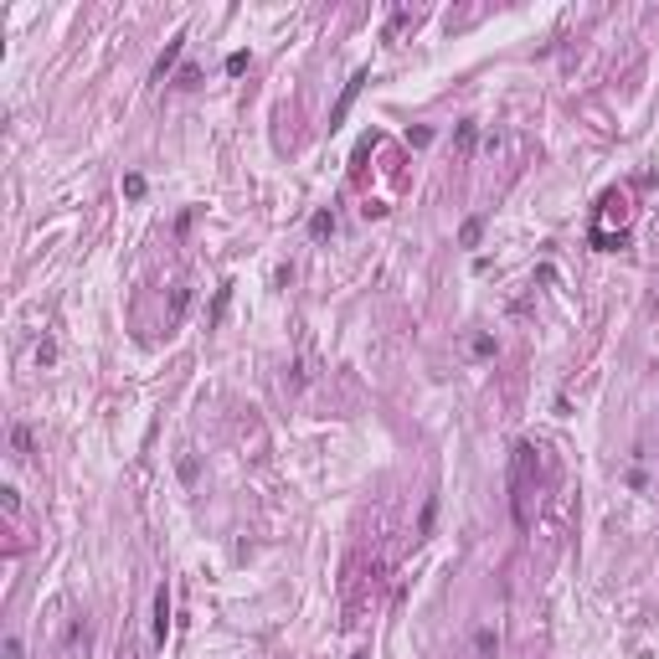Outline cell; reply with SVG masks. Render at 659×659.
Wrapping results in <instances>:
<instances>
[{"instance_id": "11", "label": "cell", "mask_w": 659, "mask_h": 659, "mask_svg": "<svg viewBox=\"0 0 659 659\" xmlns=\"http://www.w3.org/2000/svg\"><path fill=\"white\" fill-rule=\"evenodd\" d=\"M474 139H479V129H474V124H458V150H474Z\"/></svg>"}, {"instance_id": "13", "label": "cell", "mask_w": 659, "mask_h": 659, "mask_svg": "<svg viewBox=\"0 0 659 659\" xmlns=\"http://www.w3.org/2000/svg\"><path fill=\"white\" fill-rule=\"evenodd\" d=\"M57 361V346H52V340H42V346H36V366H52Z\"/></svg>"}, {"instance_id": "7", "label": "cell", "mask_w": 659, "mask_h": 659, "mask_svg": "<svg viewBox=\"0 0 659 659\" xmlns=\"http://www.w3.org/2000/svg\"><path fill=\"white\" fill-rule=\"evenodd\" d=\"M474 649H479V659H495V628H479V634H474Z\"/></svg>"}, {"instance_id": "5", "label": "cell", "mask_w": 659, "mask_h": 659, "mask_svg": "<svg viewBox=\"0 0 659 659\" xmlns=\"http://www.w3.org/2000/svg\"><path fill=\"white\" fill-rule=\"evenodd\" d=\"M479 232H484V217H469L464 227H458V242H464V247H474V242H479Z\"/></svg>"}, {"instance_id": "17", "label": "cell", "mask_w": 659, "mask_h": 659, "mask_svg": "<svg viewBox=\"0 0 659 659\" xmlns=\"http://www.w3.org/2000/svg\"><path fill=\"white\" fill-rule=\"evenodd\" d=\"M355 659H371V654H355Z\"/></svg>"}, {"instance_id": "3", "label": "cell", "mask_w": 659, "mask_h": 659, "mask_svg": "<svg viewBox=\"0 0 659 659\" xmlns=\"http://www.w3.org/2000/svg\"><path fill=\"white\" fill-rule=\"evenodd\" d=\"M180 52H186V36H170V42H165V52H160V57H155V83H165V77L170 72H176V62H180Z\"/></svg>"}, {"instance_id": "1", "label": "cell", "mask_w": 659, "mask_h": 659, "mask_svg": "<svg viewBox=\"0 0 659 659\" xmlns=\"http://www.w3.org/2000/svg\"><path fill=\"white\" fill-rule=\"evenodd\" d=\"M531 469H536V448H531V443H515V453H510V515H515L520 531L531 525V510H525V495H531Z\"/></svg>"}, {"instance_id": "9", "label": "cell", "mask_w": 659, "mask_h": 659, "mask_svg": "<svg viewBox=\"0 0 659 659\" xmlns=\"http://www.w3.org/2000/svg\"><path fill=\"white\" fill-rule=\"evenodd\" d=\"M10 443H16V453H31V428H10Z\"/></svg>"}, {"instance_id": "15", "label": "cell", "mask_w": 659, "mask_h": 659, "mask_svg": "<svg viewBox=\"0 0 659 659\" xmlns=\"http://www.w3.org/2000/svg\"><path fill=\"white\" fill-rule=\"evenodd\" d=\"M176 83H180V88H196V83H201V72H196V68H180Z\"/></svg>"}, {"instance_id": "8", "label": "cell", "mask_w": 659, "mask_h": 659, "mask_svg": "<svg viewBox=\"0 0 659 659\" xmlns=\"http://www.w3.org/2000/svg\"><path fill=\"white\" fill-rule=\"evenodd\" d=\"M309 232H314V237L335 232V217H330V212H314V217H309Z\"/></svg>"}, {"instance_id": "10", "label": "cell", "mask_w": 659, "mask_h": 659, "mask_svg": "<svg viewBox=\"0 0 659 659\" xmlns=\"http://www.w3.org/2000/svg\"><path fill=\"white\" fill-rule=\"evenodd\" d=\"M0 505H6V515H21V495L10 490V484H6V490H0Z\"/></svg>"}, {"instance_id": "14", "label": "cell", "mask_w": 659, "mask_h": 659, "mask_svg": "<svg viewBox=\"0 0 659 659\" xmlns=\"http://www.w3.org/2000/svg\"><path fill=\"white\" fill-rule=\"evenodd\" d=\"M180 314H186V288H176V299H170V325H176Z\"/></svg>"}, {"instance_id": "2", "label": "cell", "mask_w": 659, "mask_h": 659, "mask_svg": "<svg viewBox=\"0 0 659 659\" xmlns=\"http://www.w3.org/2000/svg\"><path fill=\"white\" fill-rule=\"evenodd\" d=\"M366 83H371V72H366V68H361V72H355V77H350V83H346V93H340V98H335V109H330V129H335V124H340V118H346V114H350V103H355V98H361V88H366Z\"/></svg>"}, {"instance_id": "4", "label": "cell", "mask_w": 659, "mask_h": 659, "mask_svg": "<svg viewBox=\"0 0 659 659\" xmlns=\"http://www.w3.org/2000/svg\"><path fill=\"white\" fill-rule=\"evenodd\" d=\"M165 634H170V587L160 582L155 587V644H165Z\"/></svg>"}, {"instance_id": "6", "label": "cell", "mask_w": 659, "mask_h": 659, "mask_svg": "<svg viewBox=\"0 0 659 659\" xmlns=\"http://www.w3.org/2000/svg\"><path fill=\"white\" fill-rule=\"evenodd\" d=\"M433 520H438V499H428L423 515H417V536H433Z\"/></svg>"}, {"instance_id": "16", "label": "cell", "mask_w": 659, "mask_h": 659, "mask_svg": "<svg viewBox=\"0 0 659 659\" xmlns=\"http://www.w3.org/2000/svg\"><path fill=\"white\" fill-rule=\"evenodd\" d=\"M6 659H21V639H16V634L6 639Z\"/></svg>"}, {"instance_id": "12", "label": "cell", "mask_w": 659, "mask_h": 659, "mask_svg": "<svg viewBox=\"0 0 659 659\" xmlns=\"http://www.w3.org/2000/svg\"><path fill=\"white\" fill-rule=\"evenodd\" d=\"M124 196H129V201H139V196H144V176H124Z\"/></svg>"}]
</instances>
